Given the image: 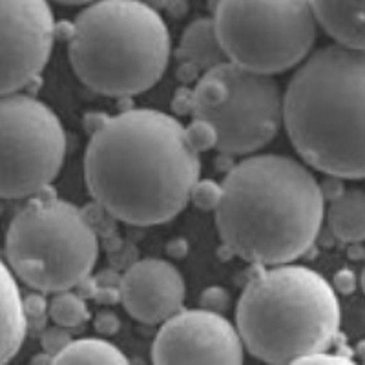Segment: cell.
I'll use <instances>...</instances> for the list:
<instances>
[{"label":"cell","instance_id":"obj_4","mask_svg":"<svg viewBox=\"0 0 365 365\" xmlns=\"http://www.w3.org/2000/svg\"><path fill=\"white\" fill-rule=\"evenodd\" d=\"M340 324L334 287L316 270L292 262L267 267L237 299L241 344L267 364H299L327 351L338 338Z\"/></svg>","mask_w":365,"mask_h":365},{"label":"cell","instance_id":"obj_1","mask_svg":"<svg viewBox=\"0 0 365 365\" xmlns=\"http://www.w3.org/2000/svg\"><path fill=\"white\" fill-rule=\"evenodd\" d=\"M200 150L174 115L126 110L101 120L84 152V181L110 216L133 227L174 220L200 181Z\"/></svg>","mask_w":365,"mask_h":365},{"label":"cell","instance_id":"obj_6","mask_svg":"<svg viewBox=\"0 0 365 365\" xmlns=\"http://www.w3.org/2000/svg\"><path fill=\"white\" fill-rule=\"evenodd\" d=\"M6 259L15 278L35 291H70L96 269L99 237L81 208L37 194L9 223Z\"/></svg>","mask_w":365,"mask_h":365},{"label":"cell","instance_id":"obj_14","mask_svg":"<svg viewBox=\"0 0 365 365\" xmlns=\"http://www.w3.org/2000/svg\"><path fill=\"white\" fill-rule=\"evenodd\" d=\"M318 26L336 44L364 50V0H309Z\"/></svg>","mask_w":365,"mask_h":365},{"label":"cell","instance_id":"obj_8","mask_svg":"<svg viewBox=\"0 0 365 365\" xmlns=\"http://www.w3.org/2000/svg\"><path fill=\"white\" fill-rule=\"evenodd\" d=\"M212 21L230 63L267 75L298 66L318 34L309 0H217Z\"/></svg>","mask_w":365,"mask_h":365},{"label":"cell","instance_id":"obj_13","mask_svg":"<svg viewBox=\"0 0 365 365\" xmlns=\"http://www.w3.org/2000/svg\"><path fill=\"white\" fill-rule=\"evenodd\" d=\"M28 331V314L17 278L0 259V364L17 356Z\"/></svg>","mask_w":365,"mask_h":365},{"label":"cell","instance_id":"obj_18","mask_svg":"<svg viewBox=\"0 0 365 365\" xmlns=\"http://www.w3.org/2000/svg\"><path fill=\"white\" fill-rule=\"evenodd\" d=\"M50 314L61 327H79L90 318L86 303L70 291L55 292L50 303Z\"/></svg>","mask_w":365,"mask_h":365},{"label":"cell","instance_id":"obj_22","mask_svg":"<svg viewBox=\"0 0 365 365\" xmlns=\"http://www.w3.org/2000/svg\"><path fill=\"white\" fill-rule=\"evenodd\" d=\"M143 2H146V4H148V6H152V8L158 9L159 6H165L166 0H143Z\"/></svg>","mask_w":365,"mask_h":365},{"label":"cell","instance_id":"obj_15","mask_svg":"<svg viewBox=\"0 0 365 365\" xmlns=\"http://www.w3.org/2000/svg\"><path fill=\"white\" fill-rule=\"evenodd\" d=\"M178 55L182 63L201 71H207L228 61L212 19H197L185 29L179 42Z\"/></svg>","mask_w":365,"mask_h":365},{"label":"cell","instance_id":"obj_16","mask_svg":"<svg viewBox=\"0 0 365 365\" xmlns=\"http://www.w3.org/2000/svg\"><path fill=\"white\" fill-rule=\"evenodd\" d=\"M332 234L344 243H360L365 237V195L358 187L347 188L325 208Z\"/></svg>","mask_w":365,"mask_h":365},{"label":"cell","instance_id":"obj_2","mask_svg":"<svg viewBox=\"0 0 365 365\" xmlns=\"http://www.w3.org/2000/svg\"><path fill=\"white\" fill-rule=\"evenodd\" d=\"M216 225L228 250L262 267L291 263L314 245L325 220V194L298 159L249 154L225 175Z\"/></svg>","mask_w":365,"mask_h":365},{"label":"cell","instance_id":"obj_7","mask_svg":"<svg viewBox=\"0 0 365 365\" xmlns=\"http://www.w3.org/2000/svg\"><path fill=\"white\" fill-rule=\"evenodd\" d=\"M194 120L227 155L256 154L282 128V88L274 75L225 61L203 71L190 93Z\"/></svg>","mask_w":365,"mask_h":365},{"label":"cell","instance_id":"obj_5","mask_svg":"<svg viewBox=\"0 0 365 365\" xmlns=\"http://www.w3.org/2000/svg\"><path fill=\"white\" fill-rule=\"evenodd\" d=\"M81 83L104 97H133L161 81L170 58L165 19L143 0H93L68 44Z\"/></svg>","mask_w":365,"mask_h":365},{"label":"cell","instance_id":"obj_17","mask_svg":"<svg viewBox=\"0 0 365 365\" xmlns=\"http://www.w3.org/2000/svg\"><path fill=\"white\" fill-rule=\"evenodd\" d=\"M53 364H128L117 345L101 338L66 341L51 358Z\"/></svg>","mask_w":365,"mask_h":365},{"label":"cell","instance_id":"obj_21","mask_svg":"<svg viewBox=\"0 0 365 365\" xmlns=\"http://www.w3.org/2000/svg\"><path fill=\"white\" fill-rule=\"evenodd\" d=\"M58 4H64V6H84V4H90L93 0H55Z\"/></svg>","mask_w":365,"mask_h":365},{"label":"cell","instance_id":"obj_12","mask_svg":"<svg viewBox=\"0 0 365 365\" xmlns=\"http://www.w3.org/2000/svg\"><path fill=\"white\" fill-rule=\"evenodd\" d=\"M185 292L182 274L170 262L159 257H145L133 263L119 287L125 311L148 325L163 324L182 309Z\"/></svg>","mask_w":365,"mask_h":365},{"label":"cell","instance_id":"obj_19","mask_svg":"<svg viewBox=\"0 0 365 365\" xmlns=\"http://www.w3.org/2000/svg\"><path fill=\"white\" fill-rule=\"evenodd\" d=\"M217 195H220V187L214 185V182H195L194 190H192L190 200H194V203L197 207H210L214 208L217 203Z\"/></svg>","mask_w":365,"mask_h":365},{"label":"cell","instance_id":"obj_3","mask_svg":"<svg viewBox=\"0 0 365 365\" xmlns=\"http://www.w3.org/2000/svg\"><path fill=\"white\" fill-rule=\"evenodd\" d=\"M364 50L334 42L298 64L282 91V126L309 166L364 179Z\"/></svg>","mask_w":365,"mask_h":365},{"label":"cell","instance_id":"obj_20","mask_svg":"<svg viewBox=\"0 0 365 365\" xmlns=\"http://www.w3.org/2000/svg\"><path fill=\"white\" fill-rule=\"evenodd\" d=\"M347 356H340V354H331V351H322V353H314L311 356L303 358L299 364H349Z\"/></svg>","mask_w":365,"mask_h":365},{"label":"cell","instance_id":"obj_11","mask_svg":"<svg viewBox=\"0 0 365 365\" xmlns=\"http://www.w3.org/2000/svg\"><path fill=\"white\" fill-rule=\"evenodd\" d=\"M154 364H243L245 347L232 322L212 309H179L152 345Z\"/></svg>","mask_w":365,"mask_h":365},{"label":"cell","instance_id":"obj_9","mask_svg":"<svg viewBox=\"0 0 365 365\" xmlns=\"http://www.w3.org/2000/svg\"><path fill=\"white\" fill-rule=\"evenodd\" d=\"M64 159L66 132L44 101L21 91L0 96V200L41 194Z\"/></svg>","mask_w":365,"mask_h":365},{"label":"cell","instance_id":"obj_10","mask_svg":"<svg viewBox=\"0 0 365 365\" xmlns=\"http://www.w3.org/2000/svg\"><path fill=\"white\" fill-rule=\"evenodd\" d=\"M53 42L48 0H0V96L34 83L50 61Z\"/></svg>","mask_w":365,"mask_h":365}]
</instances>
